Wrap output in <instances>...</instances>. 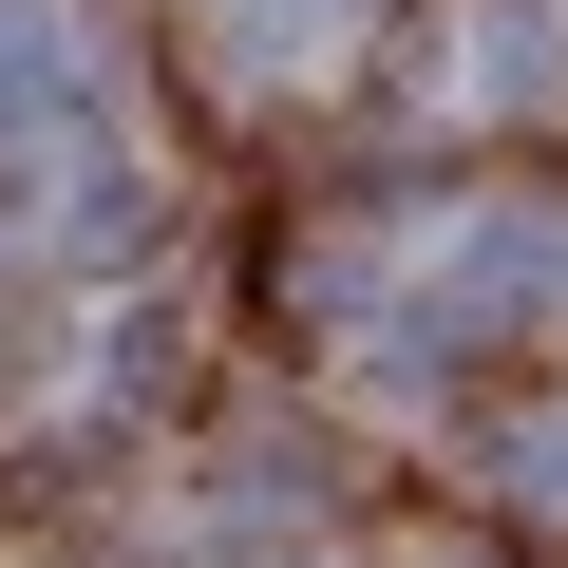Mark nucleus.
Instances as JSON below:
<instances>
[{"label": "nucleus", "instance_id": "nucleus-2", "mask_svg": "<svg viewBox=\"0 0 568 568\" xmlns=\"http://www.w3.org/2000/svg\"><path fill=\"white\" fill-rule=\"evenodd\" d=\"M209 39H227L246 77H304L323 39H361V0H209Z\"/></svg>", "mask_w": 568, "mask_h": 568}, {"label": "nucleus", "instance_id": "nucleus-1", "mask_svg": "<svg viewBox=\"0 0 568 568\" xmlns=\"http://www.w3.org/2000/svg\"><path fill=\"white\" fill-rule=\"evenodd\" d=\"M114 95L77 0H0V152H77V114Z\"/></svg>", "mask_w": 568, "mask_h": 568}]
</instances>
